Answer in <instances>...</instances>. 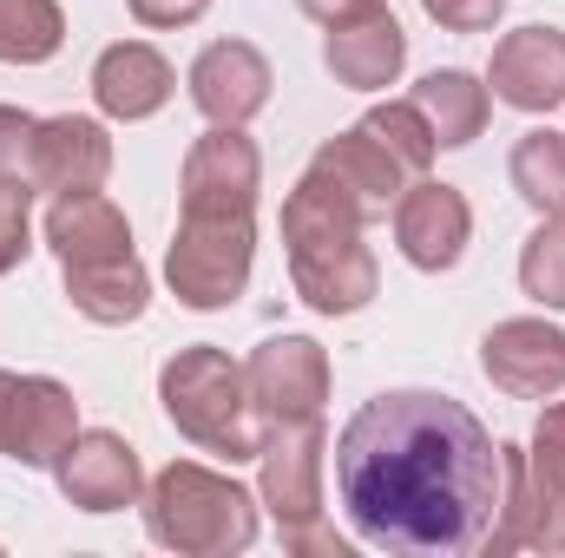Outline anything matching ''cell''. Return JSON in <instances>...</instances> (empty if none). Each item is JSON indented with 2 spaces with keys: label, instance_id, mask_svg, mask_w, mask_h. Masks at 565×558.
Instances as JSON below:
<instances>
[{
  "label": "cell",
  "instance_id": "1",
  "mask_svg": "<svg viewBox=\"0 0 565 558\" xmlns=\"http://www.w3.org/2000/svg\"><path fill=\"white\" fill-rule=\"evenodd\" d=\"M335 500L362 546L402 558L493 552L507 466L500 440L454 395L388 388L335 440Z\"/></svg>",
  "mask_w": 565,
  "mask_h": 558
},
{
  "label": "cell",
  "instance_id": "2",
  "mask_svg": "<svg viewBox=\"0 0 565 558\" xmlns=\"http://www.w3.org/2000/svg\"><path fill=\"white\" fill-rule=\"evenodd\" d=\"M282 250H289V282L316 315H355L375 302L382 270L362 244V217L316 178L302 171L296 191L282 197Z\"/></svg>",
  "mask_w": 565,
  "mask_h": 558
},
{
  "label": "cell",
  "instance_id": "3",
  "mask_svg": "<svg viewBox=\"0 0 565 558\" xmlns=\"http://www.w3.org/2000/svg\"><path fill=\"white\" fill-rule=\"evenodd\" d=\"M145 506V533L164 552H191V558H231L257 546V500L198 460H171L164 473H151V486L139 493Z\"/></svg>",
  "mask_w": 565,
  "mask_h": 558
},
{
  "label": "cell",
  "instance_id": "4",
  "mask_svg": "<svg viewBox=\"0 0 565 558\" xmlns=\"http://www.w3.org/2000/svg\"><path fill=\"white\" fill-rule=\"evenodd\" d=\"M158 401H164V420L217 453V460H257L264 447V420L250 408V382H244V362H231L224 348L198 342V348H178L164 368H158Z\"/></svg>",
  "mask_w": 565,
  "mask_h": 558
},
{
  "label": "cell",
  "instance_id": "5",
  "mask_svg": "<svg viewBox=\"0 0 565 558\" xmlns=\"http://www.w3.org/2000/svg\"><path fill=\"white\" fill-rule=\"evenodd\" d=\"M507 506L493 552H565V401H546L526 447L500 440Z\"/></svg>",
  "mask_w": 565,
  "mask_h": 558
},
{
  "label": "cell",
  "instance_id": "6",
  "mask_svg": "<svg viewBox=\"0 0 565 558\" xmlns=\"http://www.w3.org/2000/svg\"><path fill=\"white\" fill-rule=\"evenodd\" d=\"M257 211H184L164 250V282L184 309H231L250 289Z\"/></svg>",
  "mask_w": 565,
  "mask_h": 558
},
{
  "label": "cell",
  "instance_id": "7",
  "mask_svg": "<svg viewBox=\"0 0 565 558\" xmlns=\"http://www.w3.org/2000/svg\"><path fill=\"white\" fill-rule=\"evenodd\" d=\"M322 473H329V427L322 415L264 427L257 447V506H270L277 533L322 519Z\"/></svg>",
  "mask_w": 565,
  "mask_h": 558
},
{
  "label": "cell",
  "instance_id": "8",
  "mask_svg": "<svg viewBox=\"0 0 565 558\" xmlns=\"http://www.w3.org/2000/svg\"><path fill=\"white\" fill-rule=\"evenodd\" d=\"M79 433V401L53 375H7L0 368V453L20 466H53Z\"/></svg>",
  "mask_w": 565,
  "mask_h": 558
},
{
  "label": "cell",
  "instance_id": "9",
  "mask_svg": "<svg viewBox=\"0 0 565 558\" xmlns=\"http://www.w3.org/2000/svg\"><path fill=\"white\" fill-rule=\"evenodd\" d=\"M244 382H250V408H257L264 427L309 420V415H322V401H329V355L309 335H270V342L250 348Z\"/></svg>",
  "mask_w": 565,
  "mask_h": 558
},
{
  "label": "cell",
  "instance_id": "10",
  "mask_svg": "<svg viewBox=\"0 0 565 558\" xmlns=\"http://www.w3.org/2000/svg\"><path fill=\"white\" fill-rule=\"evenodd\" d=\"M53 480H60L66 506H79V513H126V506H139V493H145L139 453L113 427H79L73 447L53 460Z\"/></svg>",
  "mask_w": 565,
  "mask_h": 558
},
{
  "label": "cell",
  "instance_id": "11",
  "mask_svg": "<svg viewBox=\"0 0 565 558\" xmlns=\"http://www.w3.org/2000/svg\"><path fill=\"white\" fill-rule=\"evenodd\" d=\"M106 178H113V139H106L99 119L60 112V119L33 126V151H26V184L33 191L86 197V191H106Z\"/></svg>",
  "mask_w": 565,
  "mask_h": 558
},
{
  "label": "cell",
  "instance_id": "12",
  "mask_svg": "<svg viewBox=\"0 0 565 558\" xmlns=\"http://www.w3.org/2000/svg\"><path fill=\"white\" fill-rule=\"evenodd\" d=\"M480 368L513 401H553L565 388V329L540 322V315H513V322L487 329Z\"/></svg>",
  "mask_w": 565,
  "mask_h": 558
},
{
  "label": "cell",
  "instance_id": "13",
  "mask_svg": "<svg viewBox=\"0 0 565 558\" xmlns=\"http://www.w3.org/2000/svg\"><path fill=\"white\" fill-rule=\"evenodd\" d=\"M191 106L211 119V126H250L264 106H270V60L250 46V40H211L198 60H191Z\"/></svg>",
  "mask_w": 565,
  "mask_h": 558
},
{
  "label": "cell",
  "instance_id": "14",
  "mask_svg": "<svg viewBox=\"0 0 565 558\" xmlns=\"http://www.w3.org/2000/svg\"><path fill=\"white\" fill-rule=\"evenodd\" d=\"M467 237H473V211H467V197L454 184H434V178L402 184V197H395V244H402V257L415 270H427V277L454 270L467 257Z\"/></svg>",
  "mask_w": 565,
  "mask_h": 558
},
{
  "label": "cell",
  "instance_id": "15",
  "mask_svg": "<svg viewBox=\"0 0 565 558\" xmlns=\"http://www.w3.org/2000/svg\"><path fill=\"white\" fill-rule=\"evenodd\" d=\"M309 171L362 217V224H375V217H388L395 211V197H402V184H408V171L382 151V139L369 132V126H349V132H335V139L316 144V158H309Z\"/></svg>",
  "mask_w": 565,
  "mask_h": 558
},
{
  "label": "cell",
  "instance_id": "16",
  "mask_svg": "<svg viewBox=\"0 0 565 558\" xmlns=\"http://www.w3.org/2000/svg\"><path fill=\"white\" fill-rule=\"evenodd\" d=\"M264 158L244 139V126H211L204 139L184 151V211H257Z\"/></svg>",
  "mask_w": 565,
  "mask_h": 558
},
{
  "label": "cell",
  "instance_id": "17",
  "mask_svg": "<svg viewBox=\"0 0 565 558\" xmlns=\"http://www.w3.org/2000/svg\"><path fill=\"white\" fill-rule=\"evenodd\" d=\"M487 86L513 112H553L565 106V33L559 26H520L493 46Z\"/></svg>",
  "mask_w": 565,
  "mask_h": 558
},
{
  "label": "cell",
  "instance_id": "18",
  "mask_svg": "<svg viewBox=\"0 0 565 558\" xmlns=\"http://www.w3.org/2000/svg\"><path fill=\"white\" fill-rule=\"evenodd\" d=\"M171 93H178V73H171V60H164L158 46H145V40H119V46H106V53L93 60V99H99V112L119 119V126H139L151 112H164Z\"/></svg>",
  "mask_w": 565,
  "mask_h": 558
},
{
  "label": "cell",
  "instance_id": "19",
  "mask_svg": "<svg viewBox=\"0 0 565 558\" xmlns=\"http://www.w3.org/2000/svg\"><path fill=\"white\" fill-rule=\"evenodd\" d=\"M322 66L335 73V86H355V93H382L402 79L408 66V33L395 26V13H362V20H342L329 26L322 40Z\"/></svg>",
  "mask_w": 565,
  "mask_h": 558
},
{
  "label": "cell",
  "instance_id": "20",
  "mask_svg": "<svg viewBox=\"0 0 565 558\" xmlns=\"http://www.w3.org/2000/svg\"><path fill=\"white\" fill-rule=\"evenodd\" d=\"M66 270V302L99 322V329H126L139 322L151 302V277H145L139 250H113V257H86V264H60Z\"/></svg>",
  "mask_w": 565,
  "mask_h": 558
},
{
  "label": "cell",
  "instance_id": "21",
  "mask_svg": "<svg viewBox=\"0 0 565 558\" xmlns=\"http://www.w3.org/2000/svg\"><path fill=\"white\" fill-rule=\"evenodd\" d=\"M415 106H422V119H427V132H434L440 151L473 144L487 132V119H493V93H487L473 73H460V66L427 73L422 86H415Z\"/></svg>",
  "mask_w": 565,
  "mask_h": 558
},
{
  "label": "cell",
  "instance_id": "22",
  "mask_svg": "<svg viewBox=\"0 0 565 558\" xmlns=\"http://www.w3.org/2000/svg\"><path fill=\"white\" fill-rule=\"evenodd\" d=\"M507 178L540 217H565V132H553V126L526 132L507 158Z\"/></svg>",
  "mask_w": 565,
  "mask_h": 558
},
{
  "label": "cell",
  "instance_id": "23",
  "mask_svg": "<svg viewBox=\"0 0 565 558\" xmlns=\"http://www.w3.org/2000/svg\"><path fill=\"white\" fill-rule=\"evenodd\" d=\"M66 46L60 0H0V60L7 66H46Z\"/></svg>",
  "mask_w": 565,
  "mask_h": 558
},
{
  "label": "cell",
  "instance_id": "24",
  "mask_svg": "<svg viewBox=\"0 0 565 558\" xmlns=\"http://www.w3.org/2000/svg\"><path fill=\"white\" fill-rule=\"evenodd\" d=\"M362 126L382 139V151H388V158H395L408 178H422L427 164H434V151H440L415 99H388V106H369V119H362Z\"/></svg>",
  "mask_w": 565,
  "mask_h": 558
},
{
  "label": "cell",
  "instance_id": "25",
  "mask_svg": "<svg viewBox=\"0 0 565 558\" xmlns=\"http://www.w3.org/2000/svg\"><path fill=\"white\" fill-rule=\"evenodd\" d=\"M520 289L540 309H565V217H546L520 250Z\"/></svg>",
  "mask_w": 565,
  "mask_h": 558
},
{
  "label": "cell",
  "instance_id": "26",
  "mask_svg": "<svg viewBox=\"0 0 565 558\" xmlns=\"http://www.w3.org/2000/svg\"><path fill=\"white\" fill-rule=\"evenodd\" d=\"M33 250V191L20 178H0V277H13Z\"/></svg>",
  "mask_w": 565,
  "mask_h": 558
},
{
  "label": "cell",
  "instance_id": "27",
  "mask_svg": "<svg viewBox=\"0 0 565 558\" xmlns=\"http://www.w3.org/2000/svg\"><path fill=\"white\" fill-rule=\"evenodd\" d=\"M422 7H427V20L447 26V33H487L507 13V0H422Z\"/></svg>",
  "mask_w": 565,
  "mask_h": 558
},
{
  "label": "cell",
  "instance_id": "28",
  "mask_svg": "<svg viewBox=\"0 0 565 558\" xmlns=\"http://www.w3.org/2000/svg\"><path fill=\"white\" fill-rule=\"evenodd\" d=\"M33 112H20V106H0V178H13L20 164H26V151H33Z\"/></svg>",
  "mask_w": 565,
  "mask_h": 558
},
{
  "label": "cell",
  "instance_id": "29",
  "mask_svg": "<svg viewBox=\"0 0 565 558\" xmlns=\"http://www.w3.org/2000/svg\"><path fill=\"white\" fill-rule=\"evenodd\" d=\"M282 546L302 558H355V546L342 539V533H329L322 519H309V526H296V533H282Z\"/></svg>",
  "mask_w": 565,
  "mask_h": 558
},
{
  "label": "cell",
  "instance_id": "30",
  "mask_svg": "<svg viewBox=\"0 0 565 558\" xmlns=\"http://www.w3.org/2000/svg\"><path fill=\"white\" fill-rule=\"evenodd\" d=\"M126 7L139 26H191V20H204L211 0H126Z\"/></svg>",
  "mask_w": 565,
  "mask_h": 558
},
{
  "label": "cell",
  "instance_id": "31",
  "mask_svg": "<svg viewBox=\"0 0 565 558\" xmlns=\"http://www.w3.org/2000/svg\"><path fill=\"white\" fill-rule=\"evenodd\" d=\"M309 20H322V26H342V20H362V13H382L388 0H296Z\"/></svg>",
  "mask_w": 565,
  "mask_h": 558
}]
</instances>
